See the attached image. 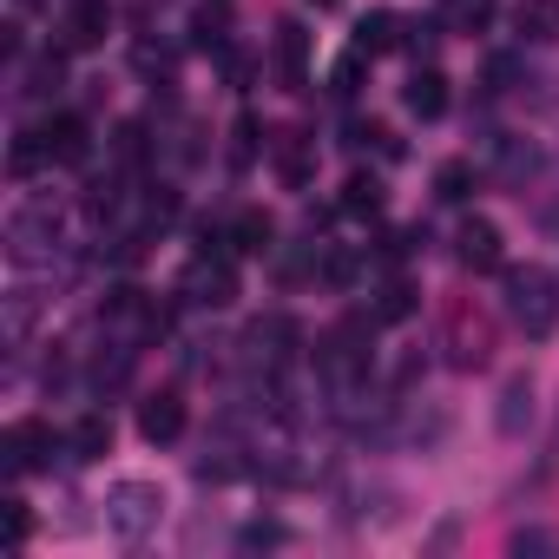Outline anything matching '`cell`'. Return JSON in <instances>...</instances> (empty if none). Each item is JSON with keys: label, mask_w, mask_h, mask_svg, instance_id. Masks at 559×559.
Returning <instances> with one entry per match:
<instances>
[{"label": "cell", "mask_w": 559, "mask_h": 559, "mask_svg": "<svg viewBox=\"0 0 559 559\" xmlns=\"http://www.w3.org/2000/svg\"><path fill=\"white\" fill-rule=\"evenodd\" d=\"M546 474H559V428H552V441H546Z\"/></svg>", "instance_id": "cb8c5ba5"}, {"label": "cell", "mask_w": 559, "mask_h": 559, "mask_svg": "<svg viewBox=\"0 0 559 559\" xmlns=\"http://www.w3.org/2000/svg\"><path fill=\"white\" fill-rule=\"evenodd\" d=\"M487 349H493V323H487L480 310L454 304V310H448V362H454V369H480Z\"/></svg>", "instance_id": "5b68a950"}, {"label": "cell", "mask_w": 559, "mask_h": 559, "mask_svg": "<svg viewBox=\"0 0 559 559\" xmlns=\"http://www.w3.org/2000/svg\"><path fill=\"white\" fill-rule=\"evenodd\" d=\"M500 297H507V317L520 336L546 343L559 330V276L546 263H507L500 270Z\"/></svg>", "instance_id": "6da1fadb"}, {"label": "cell", "mask_w": 559, "mask_h": 559, "mask_svg": "<svg viewBox=\"0 0 559 559\" xmlns=\"http://www.w3.org/2000/svg\"><path fill=\"white\" fill-rule=\"evenodd\" d=\"M27 533H34L27 500H8V552H21V546H27Z\"/></svg>", "instance_id": "44dd1931"}, {"label": "cell", "mask_w": 559, "mask_h": 559, "mask_svg": "<svg viewBox=\"0 0 559 559\" xmlns=\"http://www.w3.org/2000/svg\"><path fill=\"white\" fill-rule=\"evenodd\" d=\"M8 250H14V263H47V257L60 250V204H53V198L21 204V211L8 217Z\"/></svg>", "instance_id": "3957f363"}, {"label": "cell", "mask_w": 559, "mask_h": 559, "mask_svg": "<svg viewBox=\"0 0 559 559\" xmlns=\"http://www.w3.org/2000/svg\"><path fill=\"white\" fill-rule=\"evenodd\" d=\"M14 8H40V0H14Z\"/></svg>", "instance_id": "d4e9b609"}, {"label": "cell", "mask_w": 559, "mask_h": 559, "mask_svg": "<svg viewBox=\"0 0 559 559\" xmlns=\"http://www.w3.org/2000/svg\"><path fill=\"white\" fill-rule=\"evenodd\" d=\"M402 99H408L415 119H441V112H448V73H441V67H415L408 86H402Z\"/></svg>", "instance_id": "30bf717a"}, {"label": "cell", "mask_w": 559, "mask_h": 559, "mask_svg": "<svg viewBox=\"0 0 559 559\" xmlns=\"http://www.w3.org/2000/svg\"><path fill=\"white\" fill-rule=\"evenodd\" d=\"M343 211H356V217H376V211H382V185L356 171V178H349V198H343Z\"/></svg>", "instance_id": "ffe728a7"}, {"label": "cell", "mask_w": 559, "mask_h": 559, "mask_svg": "<svg viewBox=\"0 0 559 559\" xmlns=\"http://www.w3.org/2000/svg\"><path fill=\"white\" fill-rule=\"evenodd\" d=\"M53 448H60V435H53L47 421H14L8 441H0V454H8L14 474H40V467L53 461Z\"/></svg>", "instance_id": "8992f818"}, {"label": "cell", "mask_w": 559, "mask_h": 559, "mask_svg": "<svg viewBox=\"0 0 559 559\" xmlns=\"http://www.w3.org/2000/svg\"><path fill=\"white\" fill-rule=\"evenodd\" d=\"M158 513H165V493H158L152 480H119V487H112V500H106V526H112L119 539L152 533V526H158Z\"/></svg>", "instance_id": "277c9868"}, {"label": "cell", "mask_w": 559, "mask_h": 559, "mask_svg": "<svg viewBox=\"0 0 559 559\" xmlns=\"http://www.w3.org/2000/svg\"><path fill=\"white\" fill-rule=\"evenodd\" d=\"M178 297L191 310H230L237 304V263L224 250H198L185 263V276H178Z\"/></svg>", "instance_id": "7a4b0ae2"}, {"label": "cell", "mask_w": 559, "mask_h": 559, "mask_svg": "<svg viewBox=\"0 0 559 559\" xmlns=\"http://www.w3.org/2000/svg\"><path fill=\"white\" fill-rule=\"evenodd\" d=\"M467 191H474V165H467V158H448V165L435 171V198H441V204H467Z\"/></svg>", "instance_id": "ac0fdd59"}, {"label": "cell", "mask_w": 559, "mask_h": 559, "mask_svg": "<svg viewBox=\"0 0 559 559\" xmlns=\"http://www.w3.org/2000/svg\"><path fill=\"white\" fill-rule=\"evenodd\" d=\"M454 257H461V270H507L500 224H493V217H467V224L454 230Z\"/></svg>", "instance_id": "52a82bcc"}, {"label": "cell", "mask_w": 559, "mask_h": 559, "mask_svg": "<svg viewBox=\"0 0 559 559\" xmlns=\"http://www.w3.org/2000/svg\"><path fill=\"white\" fill-rule=\"evenodd\" d=\"M106 34H112V0H73L67 21H60V40H67L73 53L106 47Z\"/></svg>", "instance_id": "ba28073f"}, {"label": "cell", "mask_w": 559, "mask_h": 559, "mask_svg": "<svg viewBox=\"0 0 559 559\" xmlns=\"http://www.w3.org/2000/svg\"><path fill=\"white\" fill-rule=\"evenodd\" d=\"M40 139H47V158H60V165H86V152H93V132L80 112H60Z\"/></svg>", "instance_id": "8fae6325"}, {"label": "cell", "mask_w": 559, "mask_h": 559, "mask_svg": "<svg viewBox=\"0 0 559 559\" xmlns=\"http://www.w3.org/2000/svg\"><path fill=\"white\" fill-rule=\"evenodd\" d=\"M493 21V0H441V27L448 34H480Z\"/></svg>", "instance_id": "2e32d148"}, {"label": "cell", "mask_w": 559, "mask_h": 559, "mask_svg": "<svg viewBox=\"0 0 559 559\" xmlns=\"http://www.w3.org/2000/svg\"><path fill=\"white\" fill-rule=\"evenodd\" d=\"M139 435H145L152 448L178 441V435H185V395H178V389H158V395H145V402H139Z\"/></svg>", "instance_id": "9c48e42d"}, {"label": "cell", "mask_w": 559, "mask_h": 559, "mask_svg": "<svg viewBox=\"0 0 559 559\" xmlns=\"http://www.w3.org/2000/svg\"><path fill=\"white\" fill-rule=\"evenodd\" d=\"M513 34L533 40V47H552L559 40V0H520V8H513Z\"/></svg>", "instance_id": "7c38bea8"}, {"label": "cell", "mask_w": 559, "mask_h": 559, "mask_svg": "<svg viewBox=\"0 0 559 559\" xmlns=\"http://www.w3.org/2000/svg\"><path fill=\"white\" fill-rule=\"evenodd\" d=\"M526 421H533V382H526V376H513V382L500 389V415H493V428H500L507 441H520V435H526Z\"/></svg>", "instance_id": "4fadbf2b"}, {"label": "cell", "mask_w": 559, "mask_h": 559, "mask_svg": "<svg viewBox=\"0 0 559 559\" xmlns=\"http://www.w3.org/2000/svg\"><path fill=\"white\" fill-rule=\"evenodd\" d=\"M389 47H402V14H369L356 27V53H389Z\"/></svg>", "instance_id": "e0dca14e"}, {"label": "cell", "mask_w": 559, "mask_h": 559, "mask_svg": "<svg viewBox=\"0 0 559 559\" xmlns=\"http://www.w3.org/2000/svg\"><path fill=\"white\" fill-rule=\"evenodd\" d=\"M230 237H237V250H250V257H263L276 230H270V217H263V211H237V230H230Z\"/></svg>", "instance_id": "d6986e66"}, {"label": "cell", "mask_w": 559, "mask_h": 559, "mask_svg": "<svg viewBox=\"0 0 559 559\" xmlns=\"http://www.w3.org/2000/svg\"><path fill=\"white\" fill-rule=\"evenodd\" d=\"M317 8H336V0H317Z\"/></svg>", "instance_id": "484cf974"}, {"label": "cell", "mask_w": 559, "mask_h": 559, "mask_svg": "<svg viewBox=\"0 0 559 559\" xmlns=\"http://www.w3.org/2000/svg\"><path fill=\"white\" fill-rule=\"evenodd\" d=\"M276 67H284L290 86H304V73H310V34L304 27H276Z\"/></svg>", "instance_id": "9a60e30c"}, {"label": "cell", "mask_w": 559, "mask_h": 559, "mask_svg": "<svg viewBox=\"0 0 559 559\" xmlns=\"http://www.w3.org/2000/svg\"><path fill=\"white\" fill-rule=\"evenodd\" d=\"M67 448H73V461H99L106 448H112V415H80V428L67 435Z\"/></svg>", "instance_id": "5bb4252c"}, {"label": "cell", "mask_w": 559, "mask_h": 559, "mask_svg": "<svg viewBox=\"0 0 559 559\" xmlns=\"http://www.w3.org/2000/svg\"><path fill=\"white\" fill-rule=\"evenodd\" d=\"M382 317H389V323L408 317V284H389V290H382Z\"/></svg>", "instance_id": "7402d4cb"}, {"label": "cell", "mask_w": 559, "mask_h": 559, "mask_svg": "<svg viewBox=\"0 0 559 559\" xmlns=\"http://www.w3.org/2000/svg\"><path fill=\"white\" fill-rule=\"evenodd\" d=\"M276 539H284V526H250L243 533V546H276Z\"/></svg>", "instance_id": "603a6c76"}]
</instances>
